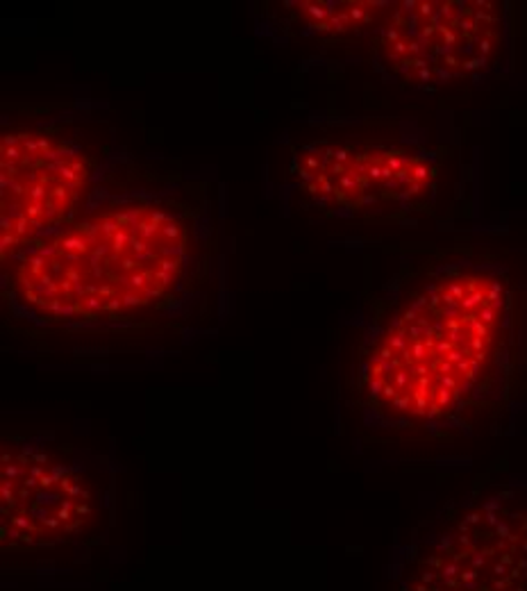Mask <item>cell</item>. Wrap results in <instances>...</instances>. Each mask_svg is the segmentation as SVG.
Listing matches in <instances>:
<instances>
[{
    "mask_svg": "<svg viewBox=\"0 0 527 591\" xmlns=\"http://www.w3.org/2000/svg\"><path fill=\"white\" fill-rule=\"evenodd\" d=\"M511 337V296L500 273L454 264L393 307L359 366L366 412L391 428L441 430L493 391Z\"/></svg>",
    "mask_w": 527,
    "mask_h": 591,
    "instance_id": "1",
    "label": "cell"
},
{
    "mask_svg": "<svg viewBox=\"0 0 527 591\" xmlns=\"http://www.w3.org/2000/svg\"><path fill=\"white\" fill-rule=\"evenodd\" d=\"M14 261V298L32 316L55 325L114 323L171 298L191 261V232L171 205L114 202L41 236Z\"/></svg>",
    "mask_w": 527,
    "mask_h": 591,
    "instance_id": "2",
    "label": "cell"
},
{
    "mask_svg": "<svg viewBox=\"0 0 527 591\" xmlns=\"http://www.w3.org/2000/svg\"><path fill=\"white\" fill-rule=\"evenodd\" d=\"M114 475L100 457L46 434H5L0 457V548L57 557L105 537Z\"/></svg>",
    "mask_w": 527,
    "mask_h": 591,
    "instance_id": "3",
    "label": "cell"
},
{
    "mask_svg": "<svg viewBox=\"0 0 527 591\" xmlns=\"http://www.w3.org/2000/svg\"><path fill=\"white\" fill-rule=\"evenodd\" d=\"M391 591H527V487H495L416 530Z\"/></svg>",
    "mask_w": 527,
    "mask_h": 591,
    "instance_id": "4",
    "label": "cell"
},
{
    "mask_svg": "<svg viewBox=\"0 0 527 591\" xmlns=\"http://www.w3.org/2000/svg\"><path fill=\"white\" fill-rule=\"evenodd\" d=\"M504 16L491 0H409L393 5L377 30V59L411 87H445L493 64Z\"/></svg>",
    "mask_w": 527,
    "mask_h": 591,
    "instance_id": "5",
    "label": "cell"
},
{
    "mask_svg": "<svg viewBox=\"0 0 527 591\" xmlns=\"http://www.w3.org/2000/svg\"><path fill=\"white\" fill-rule=\"evenodd\" d=\"M94 155L64 128H14L0 139V252L14 261L66 225L94 175Z\"/></svg>",
    "mask_w": 527,
    "mask_h": 591,
    "instance_id": "6",
    "label": "cell"
},
{
    "mask_svg": "<svg viewBox=\"0 0 527 591\" xmlns=\"http://www.w3.org/2000/svg\"><path fill=\"white\" fill-rule=\"evenodd\" d=\"M298 189L323 209L359 214L409 209L432 193V155L402 143L320 139L293 155Z\"/></svg>",
    "mask_w": 527,
    "mask_h": 591,
    "instance_id": "7",
    "label": "cell"
},
{
    "mask_svg": "<svg viewBox=\"0 0 527 591\" xmlns=\"http://www.w3.org/2000/svg\"><path fill=\"white\" fill-rule=\"evenodd\" d=\"M286 10L307 32L320 37H350L382 28L391 3H286Z\"/></svg>",
    "mask_w": 527,
    "mask_h": 591,
    "instance_id": "8",
    "label": "cell"
}]
</instances>
